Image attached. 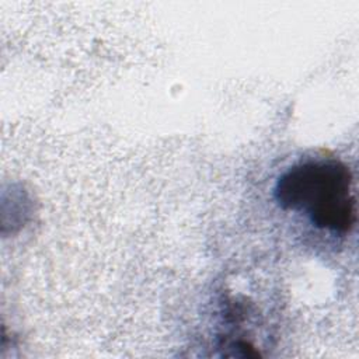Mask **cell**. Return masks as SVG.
<instances>
[{
    "label": "cell",
    "mask_w": 359,
    "mask_h": 359,
    "mask_svg": "<svg viewBox=\"0 0 359 359\" xmlns=\"http://www.w3.org/2000/svg\"><path fill=\"white\" fill-rule=\"evenodd\" d=\"M353 178L338 160H314L293 165L275 185L282 209L304 212L318 229L348 233L356 222Z\"/></svg>",
    "instance_id": "6da1fadb"
}]
</instances>
